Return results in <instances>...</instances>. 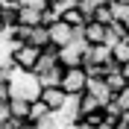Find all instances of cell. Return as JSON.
Wrapping results in <instances>:
<instances>
[{"mask_svg": "<svg viewBox=\"0 0 129 129\" xmlns=\"http://www.w3.org/2000/svg\"><path fill=\"white\" fill-rule=\"evenodd\" d=\"M120 73H123V79L129 82V62H126V64H120Z\"/></svg>", "mask_w": 129, "mask_h": 129, "instance_id": "7402d4cb", "label": "cell"}, {"mask_svg": "<svg viewBox=\"0 0 129 129\" xmlns=\"http://www.w3.org/2000/svg\"><path fill=\"white\" fill-rule=\"evenodd\" d=\"M38 100L47 106L50 112H59V109L64 106V100H68V94H64L59 85H47V88H41V91H38Z\"/></svg>", "mask_w": 129, "mask_h": 129, "instance_id": "52a82bcc", "label": "cell"}, {"mask_svg": "<svg viewBox=\"0 0 129 129\" xmlns=\"http://www.w3.org/2000/svg\"><path fill=\"white\" fill-rule=\"evenodd\" d=\"M85 85H88V73L82 64H71V68H62V79H59V88L68 97H79L85 94Z\"/></svg>", "mask_w": 129, "mask_h": 129, "instance_id": "7a4b0ae2", "label": "cell"}, {"mask_svg": "<svg viewBox=\"0 0 129 129\" xmlns=\"http://www.w3.org/2000/svg\"><path fill=\"white\" fill-rule=\"evenodd\" d=\"M112 3H129V0H112Z\"/></svg>", "mask_w": 129, "mask_h": 129, "instance_id": "484cf974", "label": "cell"}, {"mask_svg": "<svg viewBox=\"0 0 129 129\" xmlns=\"http://www.w3.org/2000/svg\"><path fill=\"white\" fill-rule=\"evenodd\" d=\"M41 82V88H47V85H59V79H62V64H56V68H50V71L44 73H35Z\"/></svg>", "mask_w": 129, "mask_h": 129, "instance_id": "9a60e30c", "label": "cell"}, {"mask_svg": "<svg viewBox=\"0 0 129 129\" xmlns=\"http://www.w3.org/2000/svg\"><path fill=\"white\" fill-rule=\"evenodd\" d=\"M0 32H6V24H3V18H0Z\"/></svg>", "mask_w": 129, "mask_h": 129, "instance_id": "cb8c5ba5", "label": "cell"}, {"mask_svg": "<svg viewBox=\"0 0 129 129\" xmlns=\"http://www.w3.org/2000/svg\"><path fill=\"white\" fill-rule=\"evenodd\" d=\"M50 114V109L44 103H41V100H32L29 103V114H26V123H38L41 117H47Z\"/></svg>", "mask_w": 129, "mask_h": 129, "instance_id": "2e32d148", "label": "cell"}, {"mask_svg": "<svg viewBox=\"0 0 129 129\" xmlns=\"http://www.w3.org/2000/svg\"><path fill=\"white\" fill-rule=\"evenodd\" d=\"M112 62L114 64H126L129 62V35L120 38L117 44H112Z\"/></svg>", "mask_w": 129, "mask_h": 129, "instance_id": "8fae6325", "label": "cell"}, {"mask_svg": "<svg viewBox=\"0 0 129 129\" xmlns=\"http://www.w3.org/2000/svg\"><path fill=\"white\" fill-rule=\"evenodd\" d=\"M85 38H82V26L73 29V41L59 47V64L62 68H71V64H82V53H85Z\"/></svg>", "mask_w": 129, "mask_h": 129, "instance_id": "3957f363", "label": "cell"}, {"mask_svg": "<svg viewBox=\"0 0 129 129\" xmlns=\"http://www.w3.org/2000/svg\"><path fill=\"white\" fill-rule=\"evenodd\" d=\"M9 117H12V114H9V100H0V126H3Z\"/></svg>", "mask_w": 129, "mask_h": 129, "instance_id": "44dd1931", "label": "cell"}, {"mask_svg": "<svg viewBox=\"0 0 129 129\" xmlns=\"http://www.w3.org/2000/svg\"><path fill=\"white\" fill-rule=\"evenodd\" d=\"M47 38H50V47H64V44H71L73 41V26H68L59 18V21H53V24L47 26Z\"/></svg>", "mask_w": 129, "mask_h": 129, "instance_id": "8992f818", "label": "cell"}, {"mask_svg": "<svg viewBox=\"0 0 129 129\" xmlns=\"http://www.w3.org/2000/svg\"><path fill=\"white\" fill-rule=\"evenodd\" d=\"M56 64H59V50L56 47H44L38 53V62H35L32 73H44V71H50V68H56Z\"/></svg>", "mask_w": 129, "mask_h": 129, "instance_id": "ba28073f", "label": "cell"}, {"mask_svg": "<svg viewBox=\"0 0 129 129\" xmlns=\"http://www.w3.org/2000/svg\"><path fill=\"white\" fill-rule=\"evenodd\" d=\"M9 114H12V117H18V120H26V114H29V100L9 97Z\"/></svg>", "mask_w": 129, "mask_h": 129, "instance_id": "7c38bea8", "label": "cell"}, {"mask_svg": "<svg viewBox=\"0 0 129 129\" xmlns=\"http://www.w3.org/2000/svg\"><path fill=\"white\" fill-rule=\"evenodd\" d=\"M0 3H18V0H0Z\"/></svg>", "mask_w": 129, "mask_h": 129, "instance_id": "d4e9b609", "label": "cell"}, {"mask_svg": "<svg viewBox=\"0 0 129 129\" xmlns=\"http://www.w3.org/2000/svg\"><path fill=\"white\" fill-rule=\"evenodd\" d=\"M59 18H62V21H64V24H68V26H73V29H79V26L85 24V21H88V18L82 15V12H79V9H76V6L64 9V12H62V15H59Z\"/></svg>", "mask_w": 129, "mask_h": 129, "instance_id": "4fadbf2b", "label": "cell"}, {"mask_svg": "<svg viewBox=\"0 0 129 129\" xmlns=\"http://www.w3.org/2000/svg\"><path fill=\"white\" fill-rule=\"evenodd\" d=\"M120 26H123V32H126V35H129V18H126V21H123Z\"/></svg>", "mask_w": 129, "mask_h": 129, "instance_id": "603a6c76", "label": "cell"}, {"mask_svg": "<svg viewBox=\"0 0 129 129\" xmlns=\"http://www.w3.org/2000/svg\"><path fill=\"white\" fill-rule=\"evenodd\" d=\"M100 6H109V0H76V9H79L85 18H91V12Z\"/></svg>", "mask_w": 129, "mask_h": 129, "instance_id": "ac0fdd59", "label": "cell"}, {"mask_svg": "<svg viewBox=\"0 0 129 129\" xmlns=\"http://www.w3.org/2000/svg\"><path fill=\"white\" fill-rule=\"evenodd\" d=\"M85 94H91V97H97V100H100V103H109V100H112V91H109V88H106V82L103 79H88V85H85Z\"/></svg>", "mask_w": 129, "mask_h": 129, "instance_id": "30bf717a", "label": "cell"}, {"mask_svg": "<svg viewBox=\"0 0 129 129\" xmlns=\"http://www.w3.org/2000/svg\"><path fill=\"white\" fill-rule=\"evenodd\" d=\"M76 103H79V117H82V114H88V112L103 109V103H100L97 97H91V94H79V97H76Z\"/></svg>", "mask_w": 129, "mask_h": 129, "instance_id": "5bb4252c", "label": "cell"}, {"mask_svg": "<svg viewBox=\"0 0 129 129\" xmlns=\"http://www.w3.org/2000/svg\"><path fill=\"white\" fill-rule=\"evenodd\" d=\"M50 0H18V6H29V9H47Z\"/></svg>", "mask_w": 129, "mask_h": 129, "instance_id": "ffe728a7", "label": "cell"}, {"mask_svg": "<svg viewBox=\"0 0 129 129\" xmlns=\"http://www.w3.org/2000/svg\"><path fill=\"white\" fill-rule=\"evenodd\" d=\"M88 21H97V24L109 26V24H112V12H109V6H100V9H94V12H91V18H88Z\"/></svg>", "mask_w": 129, "mask_h": 129, "instance_id": "d6986e66", "label": "cell"}, {"mask_svg": "<svg viewBox=\"0 0 129 129\" xmlns=\"http://www.w3.org/2000/svg\"><path fill=\"white\" fill-rule=\"evenodd\" d=\"M109 62H112V47H106V44H88L82 53V68H91V64L103 68Z\"/></svg>", "mask_w": 129, "mask_h": 129, "instance_id": "5b68a950", "label": "cell"}, {"mask_svg": "<svg viewBox=\"0 0 129 129\" xmlns=\"http://www.w3.org/2000/svg\"><path fill=\"white\" fill-rule=\"evenodd\" d=\"M41 82L32 71H21V68H12L9 71V97H18V100H38Z\"/></svg>", "mask_w": 129, "mask_h": 129, "instance_id": "6da1fadb", "label": "cell"}, {"mask_svg": "<svg viewBox=\"0 0 129 129\" xmlns=\"http://www.w3.org/2000/svg\"><path fill=\"white\" fill-rule=\"evenodd\" d=\"M38 47H32V44H18L15 50H12V56H9V62H12V68H21V71H32L35 68V62H38Z\"/></svg>", "mask_w": 129, "mask_h": 129, "instance_id": "277c9868", "label": "cell"}, {"mask_svg": "<svg viewBox=\"0 0 129 129\" xmlns=\"http://www.w3.org/2000/svg\"><path fill=\"white\" fill-rule=\"evenodd\" d=\"M109 12H112V24H123L129 18V3H112L109 0Z\"/></svg>", "mask_w": 129, "mask_h": 129, "instance_id": "e0dca14e", "label": "cell"}, {"mask_svg": "<svg viewBox=\"0 0 129 129\" xmlns=\"http://www.w3.org/2000/svg\"><path fill=\"white\" fill-rule=\"evenodd\" d=\"M41 24V9H29V6H18V24L15 26H38ZM44 26V24H41Z\"/></svg>", "mask_w": 129, "mask_h": 129, "instance_id": "9c48e42d", "label": "cell"}]
</instances>
